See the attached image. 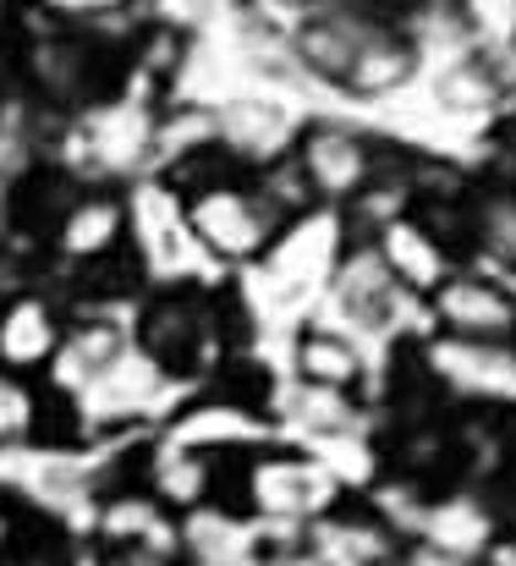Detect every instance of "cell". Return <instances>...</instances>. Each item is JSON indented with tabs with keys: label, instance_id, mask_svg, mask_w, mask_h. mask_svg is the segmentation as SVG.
<instances>
[{
	"label": "cell",
	"instance_id": "4fadbf2b",
	"mask_svg": "<svg viewBox=\"0 0 516 566\" xmlns=\"http://www.w3.org/2000/svg\"><path fill=\"white\" fill-rule=\"evenodd\" d=\"M412 72V55H407V44L396 39V33H385V28H368L362 33V44H357V55H351V66H346V88L351 94H379V88H396L401 77Z\"/></svg>",
	"mask_w": 516,
	"mask_h": 566
},
{
	"label": "cell",
	"instance_id": "30bf717a",
	"mask_svg": "<svg viewBox=\"0 0 516 566\" xmlns=\"http://www.w3.org/2000/svg\"><path fill=\"white\" fill-rule=\"evenodd\" d=\"M127 353V342H122V331L116 325H77V331H66L61 336V347H55V358H50V375L61 390H83L88 379H99L116 358Z\"/></svg>",
	"mask_w": 516,
	"mask_h": 566
},
{
	"label": "cell",
	"instance_id": "3957f363",
	"mask_svg": "<svg viewBox=\"0 0 516 566\" xmlns=\"http://www.w3.org/2000/svg\"><path fill=\"white\" fill-rule=\"evenodd\" d=\"M319 484H325L319 468L281 457V451H264L242 468V501L253 517H303V512H314Z\"/></svg>",
	"mask_w": 516,
	"mask_h": 566
},
{
	"label": "cell",
	"instance_id": "ac0fdd59",
	"mask_svg": "<svg viewBox=\"0 0 516 566\" xmlns=\"http://www.w3.org/2000/svg\"><path fill=\"white\" fill-rule=\"evenodd\" d=\"M484 99H495L484 72H456L451 77V105H484Z\"/></svg>",
	"mask_w": 516,
	"mask_h": 566
},
{
	"label": "cell",
	"instance_id": "2e32d148",
	"mask_svg": "<svg viewBox=\"0 0 516 566\" xmlns=\"http://www.w3.org/2000/svg\"><path fill=\"white\" fill-rule=\"evenodd\" d=\"M225 127H231V144H236L242 155H275V149L286 144L281 116H270V111H259V105L231 111V116H225Z\"/></svg>",
	"mask_w": 516,
	"mask_h": 566
},
{
	"label": "cell",
	"instance_id": "603a6c76",
	"mask_svg": "<svg viewBox=\"0 0 516 566\" xmlns=\"http://www.w3.org/2000/svg\"><path fill=\"white\" fill-rule=\"evenodd\" d=\"M297 6H308V0H297Z\"/></svg>",
	"mask_w": 516,
	"mask_h": 566
},
{
	"label": "cell",
	"instance_id": "ffe728a7",
	"mask_svg": "<svg viewBox=\"0 0 516 566\" xmlns=\"http://www.w3.org/2000/svg\"><path fill=\"white\" fill-rule=\"evenodd\" d=\"M11 545H17V517H11V506H0V562H6Z\"/></svg>",
	"mask_w": 516,
	"mask_h": 566
},
{
	"label": "cell",
	"instance_id": "ba28073f",
	"mask_svg": "<svg viewBox=\"0 0 516 566\" xmlns=\"http://www.w3.org/2000/svg\"><path fill=\"white\" fill-rule=\"evenodd\" d=\"M122 231H127L122 198H110V192H83V198H72L66 214L55 220V248H61L66 259H77V264H99V259L116 253Z\"/></svg>",
	"mask_w": 516,
	"mask_h": 566
},
{
	"label": "cell",
	"instance_id": "6da1fadb",
	"mask_svg": "<svg viewBox=\"0 0 516 566\" xmlns=\"http://www.w3.org/2000/svg\"><path fill=\"white\" fill-rule=\"evenodd\" d=\"M187 226H192L220 259H253V253H264V242L281 231V214L259 198V188H236V182L225 177V182H209V188L187 192Z\"/></svg>",
	"mask_w": 516,
	"mask_h": 566
},
{
	"label": "cell",
	"instance_id": "7a4b0ae2",
	"mask_svg": "<svg viewBox=\"0 0 516 566\" xmlns=\"http://www.w3.org/2000/svg\"><path fill=\"white\" fill-rule=\"evenodd\" d=\"M61 336H66V325H61L50 297H39V292L6 297L0 303V375H39V369H50Z\"/></svg>",
	"mask_w": 516,
	"mask_h": 566
},
{
	"label": "cell",
	"instance_id": "d6986e66",
	"mask_svg": "<svg viewBox=\"0 0 516 566\" xmlns=\"http://www.w3.org/2000/svg\"><path fill=\"white\" fill-rule=\"evenodd\" d=\"M401 566H473V556H451V551H440V545H418V551H407Z\"/></svg>",
	"mask_w": 516,
	"mask_h": 566
},
{
	"label": "cell",
	"instance_id": "277c9868",
	"mask_svg": "<svg viewBox=\"0 0 516 566\" xmlns=\"http://www.w3.org/2000/svg\"><path fill=\"white\" fill-rule=\"evenodd\" d=\"M297 171L303 182L325 198H357V192L373 182V155L357 133L346 127H314L297 149Z\"/></svg>",
	"mask_w": 516,
	"mask_h": 566
},
{
	"label": "cell",
	"instance_id": "7c38bea8",
	"mask_svg": "<svg viewBox=\"0 0 516 566\" xmlns=\"http://www.w3.org/2000/svg\"><path fill=\"white\" fill-rule=\"evenodd\" d=\"M297 375L308 379V390H351L357 379H362V358H357V347L341 342V336H330V331H308L303 342H297Z\"/></svg>",
	"mask_w": 516,
	"mask_h": 566
},
{
	"label": "cell",
	"instance_id": "7402d4cb",
	"mask_svg": "<svg viewBox=\"0 0 516 566\" xmlns=\"http://www.w3.org/2000/svg\"><path fill=\"white\" fill-rule=\"evenodd\" d=\"M0 566H17V562H0Z\"/></svg>",
	"mask_w": 516,
	"mask_h": 566
},
{
	"label": "cell",
	"instance_id": "44dd1931",
	"mask_svg": "<svg viewBox=\"0 0 516 566\" xmlns=\"http://www.w3.org/2000/svg\"><path fill=\"white\" fill-rule=\"evenodd\" d=\"M270 566H325V562H319V556H308V551H281Z\"/></svg>",
	"mask_w": 516,
	"mask_h": 566
},
{
	"label": "cell",
	"instance_id": "5b68a950",
	"mask_svg": "<svg viewBox=\"0 0 516 566\" xmlns=\"http://www.w3.org/2000/svg\"><path fill=\"white\" fill-rule=\"evenodd\" d=\"M434 314H440L462 342H478V347H495V342H506L516 331V303L501 286L478 281V275H451V281L434 292Z\"/></svg>",
	"mask_w": 516,
	"mask_h": 566
},
{
	"label": "cell",
	"instance_id": "8992f818",
	"mask_svg": "<svg viewBox=\"0 0 516 566\" xmlns=\"http://www.w3.org/2000/svg\"><path fill=\"white\" fill-rule=\"evenodd\" d=\"M379 264L390 281L401 286H418V292H440L451 281V259H445V242L423 226V220H407V214H390L379 226V242H373Z\"/></svg>",
	"mask_w": 516,
	"mask_h": 566
},
{
	"label": "cell",
	"instance_id": "52a82bcc",
	"mask_svg": "<svg viewBox=\"0 0 516 566\" xmlns=\"http://www.w3.org/2000/svg\"><path fill=\"white\" fill-rule=\"evenodd\" d=\"M203 331H209V314H203V297L192 292H171L160 297L149 314H144V358H155L160 375L187 369L192 358H203Z\"/></svg>",
	"mask_w": 516,
	"mask_h": 566
},
{
	"label": "cell",
	"instance_id": "8fae6325",
	"mask_svg": "<svg viewBox=\"0 0 516 566\" xmlns=\"http://www.w3.org/2000/svg\"><path fill=\"white\" fill-rule=\"evenodd\" d=\"M144 490L155 495V506H160V512H166V506L187 512V506L209 501V490H214V462H209L203 451H187V446H166V451H155Z\"/></svg>",
	"mask_w": 516,
	"mask_h": 566
},
{
	"label": "cell",
	"instance_id": "e0dca14e",
	"mask_svg": "<svg viewBox=\"0 0 516 566\" xmlns=\"http://www.w3.org/2000/svg\"><path fill=\"white\" fill-rule=\"evenodd\" d=\"M303 418L319 423V429H346L351 423V401H346L341 390H308L303 396Z\"/></svg>",
	"mask_w": 516,
	"mask_h": 566
},
{
	"label": "cell",
	"instance_id": "9c48e42d",
	"mask_svg": "<svg viewBox=\"0 0 516 566\" xmlns=\"http://www.w3.org/2000/svg\"><path fill=\"white\" fill-rule=\"evenodd\" d=\"M308 556H319L325 566H379L390 562V534L385 523L362 517V512H325L314 528H308Z\"/></svg>",
	"mask_w": 516,
	"mask_h": 566
},
{
	"label": "cell",
	"instance_id": "9a60e30c",
	"mask_svg": "<svg viewBox=\"0 0 516 566\" xmlns=\"http://www.w3.org/2000/svg\"><path fill=\"white\" fill-rule=\"evenodd\" d=\"M473 231H478V242H484L495 259L516 264V192H489V198L473 209Z\"/></svg>",
	"mask_w": 516,
	"mask_h": 566
},
{
	"label": "cell",
	"instance_id": "5bb4252c",
	"mask_svg": "<svg viewBox=\"0 0 516 566\" xmlns=\"http://www.w3.org/2000/svg\"><path fill=\"white\" fill-rule=\"evenodd\" d=\"M373 22H357V17H319V22H308L303 28V39H297V55L314 66V72H325V77H346V66H351V55H357V44H362V33H368Z\"/></svg>",
	"mask_w": 516,
	"mask_h": 566
}]
</instances>
